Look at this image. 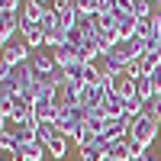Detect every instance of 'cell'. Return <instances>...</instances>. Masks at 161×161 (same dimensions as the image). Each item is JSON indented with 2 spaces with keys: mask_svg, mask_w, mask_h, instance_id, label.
<instances>
[{
  "mask_svg": "<svg viewBox=\"0 0 161 161\" xmlns=\"http://www.w3.org/2000/svg\"><path fill=\"white\" fill-rule=\"evenodd\" d=\"M119 48H123L126 55H129V61H136V58H142V55H145V39H139V36H132L129 42H123Z\"/></svg>",
  "mask_w": 161,
  "mask_h": 161,
  "instance_id": "obj_9",
  "label": "cell"
},
{
  "mask_svg": "<svg viewBox=\"0 0 161 161\" xmlns=\"http://www.w3.org/2000/svg\"><path fill=\"white\" fill-rule=\"evenodd\" d=\"M103 161H116V158H110V155H106V158H103Z\"/></svg>",
  "mask_w": 161,
  "mask_h": 161,
  "instance_id": "obj_24",
  "label": "cell"
},
{
  "mask_svg": "<svg viewBox=\"0 0 161 161\" xmlns=\"http://www.w3.org/2000/svg\"><path fill=\"white\" fill-rule=\"evenodd\" d=\"M29 64H32V71H36L39 77H48L52 68H55V58H52V52H48V48H39V52H32Z\"/></svg>",
  "mask_w": 161,
  "mask_h": 161,
  "instance_id": "obj_6",
  "label": "cell"
},
{
  "mask_svg": "<svg viewBox=\"0 0 161 161\" xmlns=\"http://www.w3.org/2000/svg\"><path fill=\"white\" fill-rule=\"evenodd\" d=\"M136 97H142L145 103H148V100L155 97V87H152V80H148V77H142V80H136Z\"/></svg>",
  "mask_w": 161,
  "mask_h": 161,
  "instance_id": "obj_14",
  "label": "cell"
},
{
  "mask_svg": "<svg viewBox=\"0 0 161 161\" xmlns=\"http://www.w3.org/2000/svg\"><path fill=\"white\" fill-rule=\"evenodd\" d=\"M19 23H23V13H0V39H3V45L13 42V36L19 32Z\"/></svg>",
  "mask_w": 161,
  "mask_h": 161,
  "instance_id": "obj_3",
  "label": "cell"
},
{
  "mask_svg": "<svg viewBox=\"0 0 161 161\" xmlns=\"http://www.w3.org/2000/svg\"><path fill=\"white\" fill-rule=\"evenodd\" d=\"M16 161H48V148L39 142H29V145H19L16 152H13Z\"/></svg>",
  "mask_w": 161,
  "mask_h": 161,
  "instance_id": "obj_4",
  "label": "cell"
},
{
  "mask_svg": "<svg viewBox=\"0 0 161 161\" xmlns=\"http://www.w3.org/2000/svg\"><path fill=\"white\" fill-rule=\"evenodd\" d=\"M158 142H161V119H158Z\"/></svg>",
  "mask_w": 161,
  "mask_h": 161,
  "instance_id": "obj_23",
  "label": "cell"
},
{
  "mask_svg": "<svg viewBox=\"0 0 161 161\" xmlns=\"http://www.w3.org/2000/svg\"><path fill=\"white\" fill-rule=\"evenodd\" d=\"M58 26H61V16H58L55 10H48L45 16H42V29H45V32H52V29H58Z\"/></svg>",
  "mask_w": 161,
  "mask_h": 161,
  "instance_id": "obj_16",
  "label": "cell"
},
{
  "mask_svg": "<svg viewBox=\"0 0 161 161\" xmlns=\"http://www.w3.org/2000/svg\"><path fill=\"white\" fill-rule=\"evenodd\" d=\"M0 52H3V39H0Z\"/></svg>",
  "mask_w": 161,
  "mask_h": 161,
  "instance_id": "obj_25",
  "label": "cell"
},
{
  "mask_svg": "<svg viewBox=\"0 0 161 161\" xmlns=\"http://www.w3.org/2000/svg\"><path fill=\"white\" fill-rule=\"evenodd\" d=\"M129 136L136 139V142H142L145 148H148V145H155V142H158V119H152L148 113H142L139 119H132Z\"/></svg>",
  "mask_w": 161,
  "mask_h": 161,
  "instance_id": "obj_1",
  "label": "cell"
},
{
  "mask_svg": "<svg viewBox=\"0 0 161 161\" xmlns=\"http://www.w3.org/2000/svg\"><path fill=\"white\" fill-rule=\"evenodd\" d=\"M113 93H119V97H126V100H129V97H136V80H132L126 71H123V74H116V77H113Z\"/></svg>",
  "mask_w": 161,
  "mask_h": 161,
  "instance_id": "obj_7",
  "label": "cell"
},
{
  "mask_svg": "<svg viewBox=\"0 0 161 161\" xmlns=\"http://www.w3.org/2000/svg\"><path fill=\"white\" fill-rule=\"evenodd\" d=\"M48 161H52V158H48Z\"/></svg>",
  "mask_w": 161,
  "mask_h": 161,
  "instance_id": "obj_26",
  "label": "cell"
},
{
  "mask_svg": "<svg viewBox=\"0 0 161 161\" xmlns=\"http://www.w3.org/2000/svg\"><path fill=\"white\" fill-rule=\"evenodd\" d=\"M32 3H39V7H45V10H52V7H48L52 0H32Z\"/></svg>",
  "mask_w": 161,
  "mask_h": 161,
  "instance_id": "obj_21",
  "label": "cell"
},
{
  "mask_svg": "<svg viewBox=\"0 0 161 161\" xmlns=\"http://www.w3.org/2000/svg\"><path fill=\"white\" fill-rule=\"evenodd\" d=\"M148 80H152V87H155V93H161V64L155 71H148Z\"/></svg>",
  "mask_w": 161,
  "mask_h": 161,
  "instance_id": "obj_20",
  "label": "cell"
},
{
  "mask_svg": "<svg viewBox=\"0 0 161 161\" xmlns=\"http://www.w3.org/2000/svg\"><path fill=\"white\" fill-rule=\"evenodd\" d=\"M32 116H36V123L42 126V123H55L58 119V103H52V100H36L32 103Z\"/></svg>",
  "mask_w": 161,
  "mask_h": 161,
  "instance_id": "obj_5",
  "label": "cell"
},
{
  "mask_svg": "<svg viewBox=\"0 0 161 161\" xmlns=\"http://www.w3.org/2000/svg\"><path fill=\"white\" fill-rule=\"evenodd\" d=\"M74 10L84 13V16H93L97 13V0H74Z\"/></svg>",
  "mask_w": 161,
  "mask_h": 161,
  "instance_id": "obj_18",
  "label": "cell"
},
{
  "mask_svg": "<svg viewBox=\"0 0 161 161\" xmlns=\"http://www.w3.org/2000/svg\"><path fill=\"white\" fill-rule=\"evenodd\" d=\"M16 148H19L16 136H13V132H3V136H0V152H3V155H13Z\"/></svg>",
  "mask_w": 161,
  "mask_h": 161,
  "instance_id": "obj_15",
  "label": "cell"
},
{
  "mask_svg": "<svg viewBox=\"0 0 161 161\" xmlns=\"http://www.w3.org/2000/svg\"><path fill=\"white\" fill-rule=\"evenodd\" d=\"M58 136H61V132H58V126H55V123H42V126H39V136H36V142L48 148V145H52V139H58Z\"/></svg>",
  "mask_w": 161,
  "mask_h": 161,
  "instance_id": "obj_11",
  "label": "cell"
},
{
  "mask_svg": "<svg viewBox=\"0 0 161 161\" xmlns=\"http://www.w3.org/2000/svg\"><path fill=\"white\" fill-rule=\"evenodd\" d=\"M155 13H161V0H155Z\"/></svg>",
  "mask_w": 161,
  "mask_h": 161,
  "instance_id": "obj_22",
  "label": "cell"
},
{
  "mask_svg": "<svg viewBox=\"0 0 161 161\" xmlns=\"http://www.w3.org/2000/svg\"><path fill=\"white\" fill-rule=\"evenodd\" d=\"M48 158H52V161H64V158H68V139H64V136L52 139V145H48Z\"/></svg>",
  "mask_w": 161,
  "mask_h": 161,
  "instance_id": "obj_12",
  "label": "cell"
},
{
  "mask_svg": "<svg viewBox=\"0 0 161 161\" xmlns=\"http://www.w3.org/2000/svg\"><path fill=\"white\" fill-rule=\"evenodd\" d=\"M145 113H148L152 119H161V93H155V97L145 103Z\"/></svg>",
  "mask_w": 161,
  "mask_h": 161,
  "instance_id": "obj_17",
  "label": "cell"
},
{
  "mask_svg": "<svg viewBox=\"0 0 161 161\" xmlns=\"http://www.w3.org/2000/svg\"><path fill=\"white\" fill-rule=\"evenodd\" d=\"M19 13H23V19H26V23H32V26H42V16H45L48 10H45V7H39V3H32V0H26Z\"/></svg>",
  "mask_w": 161,
  "mask_h": 161,
  "instance_id": "obj_8",
  "label": "cell"
},
{
  "mask_svg": "<svg viewBox=\"0 0 161 161\" xmlns=\"http://www.w3.org/2000/svg\"><path fill=\"white\" fill-rule=\"evenodd\" d=\"M52 10L55 13H68V10H74V0H52Z\"/></svg>",
  "mask_w": 161,
  "mask_h": 161,
  "instance_id": "obj_19",
  "label": "cell"
},
{
  "mask_svg": "<svg viewBox=\"0 0 161 161\" xmlns=\"http://www.w3.org/2000/svg\"><path fill=\"white\" fill-rule=\"evenodd\" d=\"M106 155H110V158H116V161H132V155H129V139L110 142V148H106Z\"/></svg>",
  "mask_w": 161,
  "mask_h": 161,
  "instance_id": "obj_10",
  "label": "cell"
},
{
  "mask_svg": "<svg viewBox=\"0 0 161 161\" xmlns=\"http://www.w3.org/2000/svg\"><path fill=\"white\" fill-rule=\"evenodd\" d=\"M145 113V100L142 97H129L126 100V119H139Z\"/></svg>",
  "mask_w": 161,
  "mask_h": 161,
  "instance_id": "obj_13",
  "label": "cell"
},
{
  "mask_svg": "<svg viewBox=\"0 0 161 161\" xmlns=\"http://www.w3.org/2000/svg\"><path fill=\"white\" fill-rule=\"evenodd\" d=\"M0 58H3L10 68H19V64H26L32 58V48L26 45V42H16V39H13L10 45H3V52H0Z\"/></svg>",
  "mask_w": 161,
  "mask_h": 161,
  "instance_id": "obj_2",
  "label": "cell"
}]
</instances>
